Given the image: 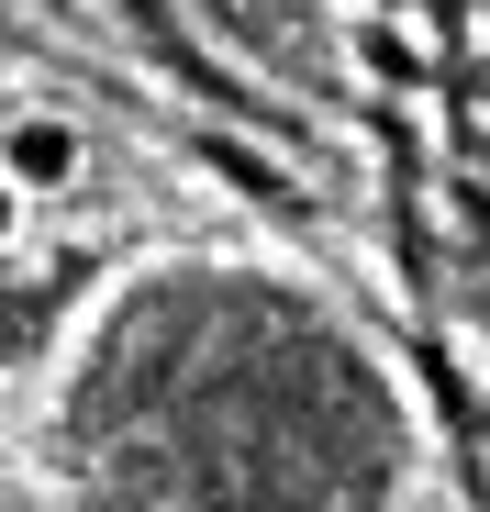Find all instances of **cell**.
<instances>
[{"instance_id":"obj_1","label":"cell","mask_w":490,"mask_h":512,"mask_svg":"<svg viewBox=\"0 0 490 512\" xmlns=\"http://www.w3.org/2000/svg\"><path fill=\"white\" fill-rule=\"evenodd\" d=\"M78 167H90V134H78L67 112H12L0 123V179H12L23 201H67Z\"/></svg>"},{"instance_id":"obj_2","label":"cell","mask_w":490,"mask_h":512,"mask_svg":"<svg viewBox=\"0 0 490 512\" xmlns=\"http://www.w3.org/2000/svg\"><path fill=\"white\" fill-rule=\"evenodd\" d=\"M23 212H34V201H23L12 179H0V245H12V234H23Z\"/></svg>"}]
</instances>
